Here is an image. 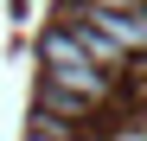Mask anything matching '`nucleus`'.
Wrapping results in <instances>:
<instances>
[{
	"instance_id": "7ed1b4c3",
	"label": "nucleus",
	"mask_w": 147,
	"mask_h": 141,
	"mask_svg": "<svg viewBox=\"0 0 147 141\" xmlns=\"http://www.w3.org/2000/svg\"><path fill=\"white\" fill-rule=\"evenodd\" d=\"M26 141H64V135H58V122H38V135H26Z\"/></svg>"
},
{
	"instance_id": "f03ea898",
	"label": "nucleus",
	"mask_w": 147,
	"mask_h": 141,
	"mask_svg": "<svg viewBox=\"0 0 147 141\" xmlns=\"http://www.w3.org/2000/svg\"><path fill=\"white\" fill-rule=\"evenodd\" d=\"M90 7H96V13H141L147 0H90Z\"/></svg>"
},
{
	"instance_id": "f257e3e1",
	"label": "nucleus",
	"mask_w": 147,
	"mask_h": 141,
	"mask_svg": "<svg viewBox=\"0 0 147 141\" xmlns=\"http://www.w3.org/2000/svg\"><path fill=\"white\" fill-rule=\"evenodd\" d=\"M45 64H51V83L58 90H70V96H83V103L102 96V70H96V58L83 52L77 32H51L45 39Z\"/></svg>"
}]
</instances>
